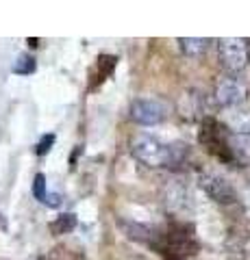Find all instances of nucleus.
Returning <instances> with one entry per match:
<instances>
[{
  "label": "nucleus",
  "mask_w": 250,
  "mask_h": 260,
  "mask_svg": "<svg viewBox=\"0 0 250 260\" xmlns=\"http://www.w3.org/2000/svg\"><path fill=\"white\" fill-rule=\"evenodd\" d=\"M33 195H35L39 202L48 204V206H59V195H50V193H48V189H46V176L44 174H37L35 176Z\"/></svg>",
  "instance_id": "9d476101"
},
{
  "label": "nucleus",
  "mask_w": 250,
  "mask_h": 260,
  "mask_svg": "<svg viewBox=\"0 0 250 260\" xmlns=\"http://www.w3.org/2000/svg\"><path fill=\"white\" fill-rule=\"evenodd\" d=\"M217 102L222 104V107H237V104L244 102V87L235 80H224L222 85H217Z\"/></svg>",
  "instance_id": "0eeeda50"
},
{
  "label": "nucleus",
  "mask_w": 250,
  "mask_h": 260,
  "mask_svg": "<svg viewBox=\"0 0 250 260\" xmlns=\"http://www.w3.org/2000/svg\"><path fill=\"white\" fill-rule=\"evenodd\" d=\"M128 237L150 245L165 260H187L198 254L200 243L193 237V228L185 223H168L159 228L131 225Z\"/></svg>",
  "instance_id": "f257e3e1"
},
{
  "label": "nucleus",
  "mask_w": 250,
  "mask_h": 260,
  "mask_svg": "<svg viewBox=\"0 0 250 260\" xmlns=\"http://www.w3.org/2000/svg\"><path fill=\"white\" fill-rule=\"evenodd\" d=\"M52 143H54V135H46L44 139L37 143V154H39V156H44V154H48V152H50Z\"/></svg>",
  "instance_id": "ddd939ff"
},
{
  "label": "nucleus",
  "mask_w": 250,
  "mask_h": 260,
  "mask_svg": "<svg viewBox=\"0 0 250 260\" xmlns=\"http://www.w3.org/2000/svg\"><path fill=\"white\" fill-rule=\"evenodd\" d=\"M35 68H37V63H35V59L31 54H22L18 61H15V65H13V72L15 74H22V76H29V74H33L35 72Z\"/></svg>",
  "instance_id": "9b49d317"
},
{
  "label": "nucleus",
  "mask_w": 250,
  "mask_h": 260,
  "mask_svg": "<svg viewBox=\"0 0 250 260\" xmlns=\"http://www.w3.org/2000/svg\"><path fill=\"white\" fill-rule=\"evenodd\" d=\"M128 113H131V119L137 121L142 126H157L165 119L168 115V107L157 98H135L128 107Z\"/></svg>",
  "instance_id": "39448f33"
},
{
  "label": "nucleus",
  "mask_w": 250,
  "mask_h": 260,
  "mask_svg": "<svg viewBox=\"0 0 250 260\" xmlns=\"http://www.w3.org/2000/svg\"><path fill=\"white\" fill-rule=\"evenodd\" d=\"M200 143L207 148L209 154H213L217 160L222 162H233L235 156V150H233L231 143V133L227 126H222L217 119L213 117H205L203 124H200V133H198Z\"/></svg>",
  "instance_id": "7ed1b4c3"
},
{
  "label": "nucleus",
  "mask_w": 250,
  "mask_h": 260,
  "mask_svg": "<svg viewBox=\"0 0 250 260\" xmlns=\"http://www.w3.org/2000/svg\"><path fill=\"white\" fill-rule=\"evenodd\" d=\"M179 44H181V50L187 56H200L211 42L207 37H185V39H179Z\"/></svg>",
  "instance_id": "1a4fd4ad"
},
{
  "label": "nucleus",
  "mask_w": 250,
  "mask_h": 260,
  "mask_svg": "<svg viewBox=\"0 0 250 260\" xmlns=\"http://www.w3.org/2000/svg\"><path fill=\"white\" fill-rule=\"evenodd\" d=\"M116 63H118V59H116V56H111V54H100L98 56V63H96V68H94L92 76H90L92 78L90 80V89H92V91H94L96 87H100L104 80L111 76V72H114Z\"/></svg>",
  "instance_id": "6e6552de"
},
{
  "label": "nucleus",
  "mask_w": 250,
  "mask_h": 260,
  "mask_svg": "<svg viewBox=\"0 0 250 260\" xmlns=\"http://www.w3.org/2000/svg\"><path fill=\"white\" fill-rule=\"evenodd\" d=\"M200 186L205 189L209 198L222 206H231L237 202V193L231 186V182L217 174H203L200 176Z\"/></svg>",
  "instance_id": "423d86ee"
},
{
  "label": "nucleus",
  "mask_w": 250,
  "mask_h": 260,
  "mask_svg": "<svg viewBox=\"0 0 250 260\" xmlns=\"http://www.w3.org/2000/svg\"><path fill=\"white\" fill-rule=\"evenodd\" d=\"M131 154L146 167H174L187 154V145L161 141L155 135H135L131 139Z\"/></svg>",
  "instance_id": "f03ea898"
},
{
  "label": "nucleus",
  "mask_w": 250,
  "mask_h": 260,
  "mask_svg": "<svg viewBox=\"0 0 250 260\" xmlns=\"http://www.w3.org/2000/svg\"><path fill=\"white\" fill-rule=\"evenodd\" d=\"M217 56H220V65L229 74H239L248 63V48L244 39L237 37H224L217 42Z\"/></svg>",
  "instance_id": "20e7f679"
},
{
  "label": "nucleus",
  "mask_w": 250,
  "mask_h": 260,
  "mask_svg": "<svg viewBox=\"0 0 250 260\" xmlns=\"http://www.w3.org/2000/svg\"><path fill=\"white\" fill-rule=\"evenodd\" d=\"M74 225H76L74 215H61V217H57V221H52L50 230H52V234H66V232H70Z\"/></svg>",
  "instance_id": "f8f14e48"
}]
</instances>
